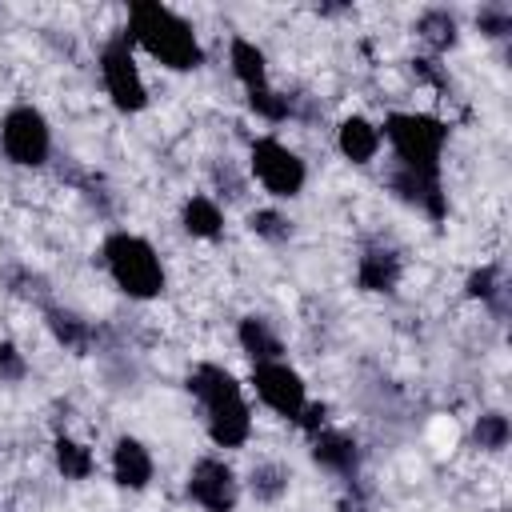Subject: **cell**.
I'll use <instances>...</instances> for the list:
<instances>
[{"label":"cell","mask_w":512,"mask_h":512,"mask_svg":"<svg viewBox=\"0 0 512 512\" xmlns=\"http://www.w3.org/2000/svg\"><path fill=\"white\" fill-rule=\"evenodd\" d=\"M184 388L192 392V400L200 404V416H204V432L216 448H244L248 436H252V408H248V396H244V384L224 368V364H212V360H200Z\"/></svg>","instance_id":"obj_1"},{"label":"cell","mask_w":512,"mask_h":512,"mask_svg":"<svg viewBox=\"0 0 512 512\" xmlns=\"http://www.w3.org/2000/svg\"><path fill=\"white\" fill-rule=\"evenodd\" d=\"M100 264H104L108 280L116 284V292H124L128 300H156L168 284L164 260L152 248V240H144L128 228H116V232L104 236Z\"/></svg>","instance_id":"obj_3"},{"label":"cell","mask_w":512,"mask_h":512,"mask_svg":"<svg viewBox=\"0 0 512 512\" xmlns=\"http://www.w3.org/2000/svg\"><path fill=\"white\" fill-rule=\"evenodd\" d=\"M108 468H112V480L116 488L124 492H144L156 476V456L152 448L140 440V436H116L112 440V456H108Z\"/></svg>","instance_id":"obj_12"},{"label":"cell","mask_w":512,"mask_h":512,"mask_svg":"<svg viewBox=\"0 0 512 512\" xmlns=\"http://www.w3.org/2000/svg\"><path fill=\"white\" fill-rule=\"evenodd\" d=\"M248 172L272 200H296L308 184V164L296 148H288L276 136H256L248 144Z\"/></svg>","instance_id":"obj_6"},{"label":"cell","mask_w":512,"mask_h":512,"mask_svg":"<svg viewBox=\"0 0 512 512\" xmlns=\"http://www.w3.org/2000/svg\"><path fill=\"white\" fill-rule=\"evenodd\" d=\"M248 384H252L256 400H260L268 412H276L280 420H292V424H296V416H300L304 404H308V384H304V376H300L288 360L252 364Z\"/></svg>","instance_id":"obj_8"},{"label":"cell","mask_w":512,"mask_h":512,"mask_svg":"<svg viewBox=\"0 0 512 512\" xmlns=\"http://www.w3.org/2000/svg\"><path fill=\"white\" fill-rule=\"evenodd\" d=\"M416 32H420V40H424L432 52H448V48H456V40H460V20H456V12H448V8H428V12H420Z\"/></svg>","instance_id":"obj_22"},{"label":"cell","mask_w":512,"mask_h":512,"mask_svg":"<svg viewBox=\"0 0 512 512\" xmlns=\"http://www.w3.org/2000/svg\"><path fill=\"white\" fill-rule=\"evenodd\" d=\"M388 188L400 204L416 208L420 216H428L432 224H440L448 216V192H444V180L440 176H428V172H408V168H396L388 172Z\"/></svg>","instance_id":"obj_10"},{"label":"cell","mask_w":512,"mask_h":512,"mask_svg":"<svg viewBox=\"0 0 512 512\" xmlns=\"http://www.w3.org/2000/svg\"><path fill=\"white\" fill-rule=\"evenodd\" d=\"M296 424H300V432L316 436L320 428H328V404H320V400H308V404H304V412L296 416Z\"/></svg>","instance_id":"obj_28"},{"label":"cell","mask_w":512,"mask_h":512,"mask_svg":"<svg viewBox=\"0 0 512 512\" xmlns=\"http://www.w3.org/2000/svg\"><path fill=\"white\" fill-rule=\"evenodd\" d=\"M288 484H292V468L280 464V460H260V464H252V472H248V492H252V500H260V504L284 500V496H288Z\"/></svg>","instance_id":"obj_21"},{"label":"cell","mask_w":512,"mask_h":512,"mask_svg":"<svg viewBox=\"0 0 512 512\" xmlns=\"http://www.w3.org/2000/svg\"><path fill=\"white\" fill-rule=\"evenodd\" d=\"M0 152L16 168H44L52 156V124L36 104H12L0 116Z\"/></svg>","instance_id":"obj_7"},{"label":"cell","mask_w":512,"mask_h":512,"mask_svg":"<svg viewBox=\"0 0 512 512\" xmlns=\"http://www.w3.org/2000/svg\"><path fill=\"white\" fill-rule=\"evenodd\" d=\"M312 464L340 476V480H356L360 476V444L352 432L340 428H320L312 436Z\"/></svg>","instance_id":"obj_13"},{"label":"cell","mask_w":512,"mask_h":512,"mask_svg":"<svg viewBox=\"0 0 512 512\" xmlns=\"http://www.w3.org/2000/svg\"><path fill=\"white\" fill-rule=\"evenodd\" d=\"M44 324H48V332L56 336V344H64V348L76 352V356L92 352V344H96V328H92L84 316H76L72 308L44 304Z\"/></svg>","instance_id":"obj_16"},{"label":"cell","mask_w":512,"mask_h":512,"mask_svg":"<svg viewBox=\"0 0 512 512\" xmlns=\"http://www.w3.org/2000/svg\"><path fill=\"white\" fill-rule=\"evenodd\" d=\"M184 492L200 512H236V504H240V480H236L232 464L220 456H200L188 468Z\"/></svg>","instance_id":"obj_9"},{"label":"cell","mask_w":512,"mask_h":512,"mask_svg":"<svg viewBox=\"0 0 512 512\" xmlns=\"http://www.w3.org/2000/svg\"><path fill=\"white\" fill-rule=\"evenodd\" d=\"M464 292H468L472 300H480L484 308H492L496 316H504V308H508V284H504V268H500V264H480V268H472L468 280H464Z\"/></svg>","instance_id":"obj_20"},{"label":"cell","mask_w":512,"mask_h":512,"mask_svg":"<svg viewBox=\"0 0 512 512\" xmlns=\"http://www.w3.org/2000/svg\"><path fill=\"white\" fill-rule=\"evenodd\" d=\"M244 100H248V108H252L260 120H268V124H284V120H292V112H296V108H292V96L280 92V88H272V84L244 92Z\"/></svg>","instance_id":"obj_23"},{"label":"cell","mask_w":512,"mask_h":512,"mask_svg":"<svg viewBox=\"0 0 512 512\" xmlns=\"http://www.w3.org/2000/svg\"><path fill=\"white\" fill-rule=\"evenodd\" d=\"M96 68H100V84H104L116 112L136 116V112L148 108V84H144V72L136 64V48H132L128 32H116L100 44Z\"/></svg>","instance_id":"obj_5"},{"label":"cell","mask_w":512,"mask_h":512,"mask_svg":"<svg viewBox=\"0 0 512 512\" xmlns=\"http://www.w3.org/2000/svg\"><path fill=\"white\" fill-rule=\"evenodd\" d=\"M404 276V256L384 244V240H368L356 256V288L372 292V296H392L400 288Z\"/></svg>","instance_id":"obj_11"},{"label":"cell","mask_w":512,"mask_h":512,"mask_svg":"<svg viewBox=\"0 0 512 512\" xmlns=\"http://www.w3.org/2000/svg\"><path fill=\"white\" fill-rule=\"evenodd\" d=\"M380 124H372L368 116H360V112H352V116H344L340 124H336V152L348 160V164H372L376 156H380Z\"/></svg>","instance_id":"obj_14"},{"label":"cell","mask_w":512,"mask_h":512,"mask_svg":"<svg viewBox=\"0 0 512 512\" xmlns=\"http://www.w3.org/2000/svg\"><path fill=\"white\" fill-rule=\"evenodd\" d=\"M180 228L192 240H220V232H224V208L208 192H192L180 204Z\"/></svg>","instance_id":"obj_18"},{"label":"cell","mask_w":512,"mask_h":512,"mask_svg":"<svg viewBox=\"0 0 512 512\" xmlns=\"http://www.w3.org/2000/svg\"><path fill=\"white\" fill-rule=\"evenodd\" d=\"M52 460H56V472H60L64 480H72V484H80V480H88V476L96 472L92 448H88L84 440L68 436V432H56V440H52Z\"/></svg>","instance_id":"obj_19"},{"label":"cell","mask_w":512,"mask_h":512,"mask_svg":"<svg viewBox=\"0 0 512 512\" xmlns=\"http://www.w3.org/2000/svg\"><path fill=\"white\" fill-rule=\"evenodd\" d=\"M228 68H232V76L240 80L244 92L272 84V80H268V56H264V48L252 44L248 36H232V40H228Z\"/></svg>","instance_id":"obj_17"},{"label":"cell","mask_w":512,"mask_h":512,"mask_svg":"<svg viewBox=\"0 0 512 512\" xmlns=\"http://www.w3.org/2000/svg\"><path fill=\"white\" fill-rule=\"evenodd\" d=\"M248 232L264 244H284V240H292V220L280 208H256V212H248Z\"/></svg>","instance_id":"obj_25"},{"label":"cell","mask_w":512,"mask_h":512,"mask_svg":"<svg viewBox=\"0 0 512 512\" xmlns=\"http://www.w3.org/2000/svg\"><path fill=\"white\" fill-rule=\"evenodd\" d=\"M28 376V356L16 340H0V384H20Z\"/></svg>","instance_id":"obj_27"},{"label":"cell","mask_w":512,"mask_h":512,"mask_svg":"<svg viewBox=\"0 0 512 512\" xmlns=\"http://www.w3.org/2000/svg\"><path fill=\"white\" fill-rule=\"evenodd\" d=\"M476 28L488 36V40H504L512 32V8L508 4H484L476 12Z\"/></svg>","instance_id":"obj_26"},{"label":"cell","mask_w":512,"mask_h":512,"mask_svg":"<svg viewBox=\"0 0 512 512\" xmlns=\"http://www.w3.org/2000/svg\"><path fill=\"white\" fill-rule=\"evenodd\" d=\"M236 344H240V352H244L252 364L284 360V340H280V332L272 328L268 316H256V312L240 316V324H236Z\"/></svg>","instance_id":"obj_15"},{"label":"cell","mask_w":512,"mask_h":512,"mask_svg":"<svg viewBox=\"0 0 512 512\" xmlns=\"http://www.w3.org/2000/svg\"><path fill=\"white\" fill-rule=\"evenodd\" d=\"M508 440H512V424H508V416L504 412H480L476 416V424H472V444L480 448V452H504L508 448Z\"/></svg>","instance_id":"obj_24"},{"label":"cell","mask_w":512,"mask_h":512,"mask_svg":"<svg viewBox=\"0 0 512 512\" xmlns=\"http://www.w3.org/2000/svg\"><path fill=\"white\" fill-rule=\"evenodd\" d=\"M380 140L392 148L396 168L440 176L448 120H440L436 112H388L380 124Z\"/></svg>","instance_id":"obj_4"},{"label":"cell","mask_w":512,"mask_h":512,"mask_svg":"<svg viewBox=\"0 0 512 512\" xmlns=\"http://www.w3.org/2000/svg\"><path fill=\"white\" fill-rule=\"evenodd\" d=\"M128 40L132 48L148 52L168 72H196L204 64V44L196 28L160 0H136L128 4Z\"/></svg>","instance_id":"obj_2"}]
</instances>
